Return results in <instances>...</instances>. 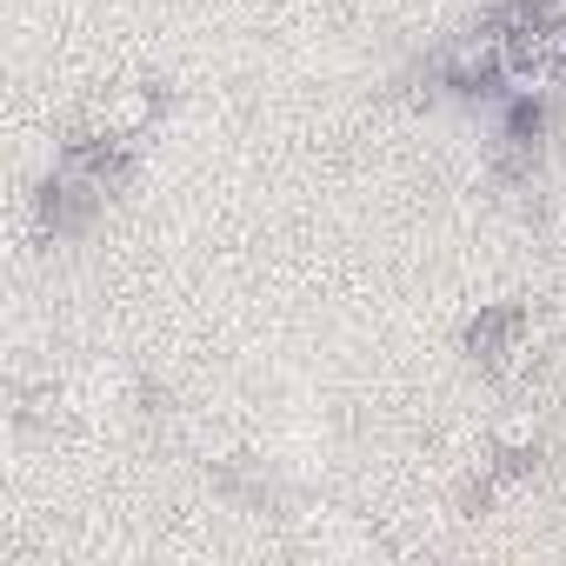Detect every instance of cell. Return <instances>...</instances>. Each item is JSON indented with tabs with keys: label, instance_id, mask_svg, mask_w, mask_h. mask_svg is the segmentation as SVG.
<instances>
[{
	"label": "cell",
	"instance_id": "1",
	"mask_svg": "<svg viewBox=\"0 0 566 566\" xmlns=\"http://www.w3.org/2000/svg\"><path fill=\"white\" fill-rule=\"evenodd\" d=\"M134 167H140V147L101 140V134H87V127H67V140L54 147V167H48V180H41V193H34L41 233H54V240L87 233V227L107 213V200L134 180Z\"/></svg>",
	"mask_w": 566,
	"mask_h": 566
},
{
	"label": "cell",
	"instance_id": "2",
	"mask_svg": "<svg viewBox=\"0 0 566 566\" xmlns=\"http://www.w3.org/2000/svg\"><path fill=\"white\" fill-rule=\"evenodd\" d=\"M539 467H546V407L513 400V413H500V420H493L486 460H480V473L460 486V506H467V513H486L493 500H506V493L533 486V473H539Z\"/></svg>",
	"mask_w": 566,
	"mask_h": 566
},
{
	"label": "cell",
	"instance_id": "3",
	"mask_svg": "<svg viewBox=\"0 0 566 566\" xmlns=\"http://www.w3.org/2000/svg\"><path fill=\"white\" fill-rule=\"evenodd\" d=\"M467 347V367L493 387H526L533 367H539V314L533 301H500V307H480L460 334Z\"/></svg>",
	"mask_w": 566,
	"mask_h": 566
},
{
	"label": "cell",
	"instance_id": "4",
	"mask_svg": "<svg viewBox=\"0 0 566 566\" xmlns=\"http://www.w3.org/2000/svg\"><path fill=\"white\" fill-rule=\"evenodd\" d=\"M167 107H174L167 81H114V87H101V94L87 101V114H81L74 127H87V134H101V140H120V147H147V140L160 134Z\"/></svg>",
	"mask_w": 566,
	"mask_h": 566
}]
</instances>
